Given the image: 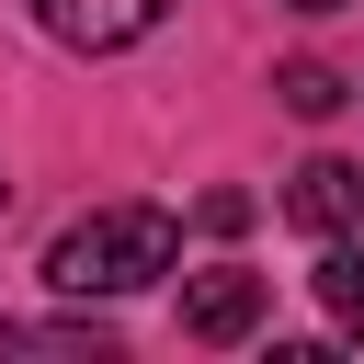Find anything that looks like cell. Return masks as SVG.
I'll use <instances>...</instances> for the list:
<instances>
[{"mask_svg": "<svg viewBox=\"0 0 364 364\" xmlns=\"http://www.w3.org/2000/svg\"><path fill=\"white\" fill-rule=\"evenodd\" d=\"M318 296H330V318H341V330H364V239H353V228L330 239V262H318Z\"/></svg>", "mask_w": 364, "mask_h": 364, "instance_id": "cell-5", "label": "cell"}, {"mask_svg": "<svg viewBox=\"0 0 364 364\" xmlns=\"http://www.w3.org/2000/svg\"><path fill=\"white\" fill-rule=\"evenodd\" d=\"M182 330L193 341H250L262 330V273H193L182 284Z\"/></svg>", "mask_w": 364, "mask_h": 364, "instance_id": "cell-3", "label": "cell"}, {"mask_svg": "<svg viewBox=\"0 0 364 364\" xmlns=\"http://www.w3.org/2000/svg\"><path fill=\"white\" fill-rule=\"evenodd\" d=\"M0 193H11V182H0Z\"/></svg>", "mask_w": 364, "mask_h": 364, "instance_id": "cell-9", "label": "cell"}, {"mask_svg": "<svg viewBox=\"0 0 364 364\" xmlns=\"http://www.w3.org/2000/svg\"><path fill=\"white\" fill-rule=\"evenodd\" d=\"M296 11H341V0H296Z\"/></svg>", "mask_w": 364, "mask_h": 364, "instance_id": "cell-8", "label": "cell"}, {"mask_svg": "<svg viewBox=\"0 0 364 364\" xmlns=\"http://www.w3.org/2000/svg\"><path fill=\"white\" fill-rule=\"evenodd\" d=\"M284 216H296V228H318V239L364 228V171H353V159H307V171L284 182Z\"/></svg>", "mask_w": 364, "mask_h": 364, "instance_id": "cell-4", "label": "cell"}, {"mask_svg": "<svg viewBox=\"0 0 364 364\" xmlns=\"http://www.w3.org/2000/svg\"><path fill=\"white\" fill-rule=\"evenodd\" d=\"M159 11H171V0H34V23H46L57 46H80V57H114V46H136Z\"/></svg>", "mask_w": 364, "mask_h": 364, "instance_id": "cell-2", "label": "cell"}, {"mask_svg": "<svg viewBox=\"0 0 364 364\" xmlns=\"http://www.w3.org/2000/svg\"><path fill=\"white\" fill-rule=\"evenodd\" d=\"M0 353H80V364H114V341H102V330H68V318H57V330L0 318Z\"/></svg>", "mask_w": 364, "mask_h": 364, "instance_id": "cell-6", "label": "cell"}, {"mask_svg": "<svg viewBox=\"0 0 364 364\" xmlns=\"http://www.w3.org/2000/svg\"><path fill=\"white\" fill-rule=\"evenodd\" d=\"M171 262H182L171 205H91L80 228H57L46 284H57V296H136V284H159Z\"/></svg>", "mask_w": 364, "mask_h": 364, "instance_id": "cell-1", "label": "cell"}, {"mask_svg": "<svg viewBox=\"0 0 364 364\" xmlns=\"http://www.w3.org/2000/svg\"><path fill=\"white\" fill-rule=\"evenodd\" d=\"M284 102H296V114H330V102H341V68L296 57V68H284Z\"/></svg>", "mask_w": 364, "mask_h": 364, "instance_id": "cell-7", "label": "cell"}]
</instances>
